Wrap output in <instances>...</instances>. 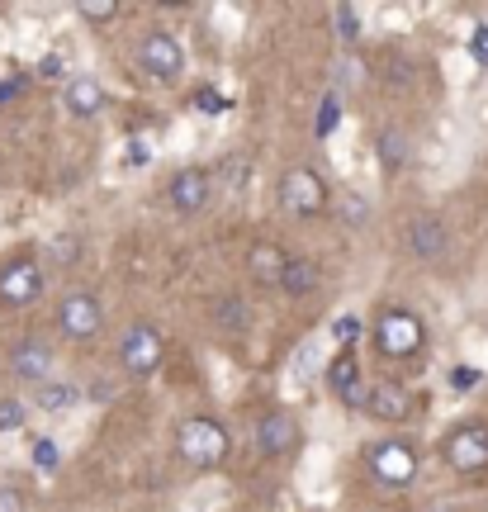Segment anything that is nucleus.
Masks as SVG:
<instances>
[{"label": "nucleus", "instance_id": "f257e3e1", "mask_svg": "<svg viewBox=\"0 0 488 512\" xmlns=\"http://www.w3.org/2000/svg\"><path fill=\"white\" fill-rule=\"evenodd\" d=\"M176 456L190 465V470H218V465H228L233 456V437H228V427L218 418H181L176 422Z\"/></svg>", "mask_w": 488, "mask_h": 512}, {"label": "nucleus", "instance_id": "f03ea898", "mask_svg": "<svg viewBox=\"0 0 488 512\" xmlns=\"http://www.w3.org/2000/svg\"><path fill=\"white\" fill-rule=\"evenodd\" d=\"M427 342V328H422V318L413 309H384L380 323H375V347L380 356L389 361H413L417 351Z\"/></svg>", "mask_w": 488, "mask_h": 512}, {"label": "nucleus", "instance_id": "7ed1b4c3", "mask_svg": "<svg viewBox=\"0 0 488 512\" xmlns=\"http://www.w3.org/2000/svg\"><path fill=\"white\" fill-rule=\"evenodd\" d=\"M365 470L375 475V484H384V489H408L417 479V446L413 441H375L370 446V456H365Z\"/></svg>", "mask_w": 488, "mask_h": 512}, {"label": "nucleus", "instance_id": "20e7f679", "mask_svg": "<svg viewBox=\"0 0 488 512\" xmlns=\"http://www.w3.org/2000/svg\"><path fill=\"white\" fill-rule=\"evenodd\" d=\"M280 204L290 209L294 219H318L327 209V181L313 166H290L280 176Z\"/></svg>", "mask_w": 488, "mask_h": 512}, {"label": "nucleus", "instance_id": "39448f33", "mask_svg": "<svg viewBox=\"0 0 488 512\" xmlns=\"http://www.w3.org/2000/svg\"><path fill=\"white\" fill-rule=\"evenodd\" d=\"M162 361H166V337L152 328V323H133V328L124 332V342H119V366H124V375L143 380L152 370H162Z\"/></svg>", "mask_w": 488, "mask_h": 512}, {"label": "nucleus", "instance_id": "423d86ee", "mask_svg": "<svg viewBox=\"0 0 488 512\" xmlns=\"http://www.w3.org/2000/svg\"><path fill=\"white\" fill-rule=\"evenodd\" d=\"M138 67H143L152 81H181L185 76V48L176 34H166V29H147L143 43H138Z\"/></svg>", "mask_w": 488, "mask_h": 512}, {"label": "nucleus", "instance_id": "0eeeda50", "mask_svg": "<svg viewBox=\"0 0 488 512\" xmlns=\"http://www.w3.org/2000/svg\"><path fill=\"white\" fill-rule=\"evenodd\" d=\"M441 456L451 465L455 475H479L488 470V427L484 422H465V427H455L446 446H441Z\"/></svg>", "mask_w": 488, "mask_h": 512}, {"label": "nucleus", "instance_id": "6e6552de", "mask_svg": "<svg viewBox=\"0 0 488 512\" xmlns=\"http://www.w3.org/2000/svg\"><path fill=\"white\" fill-rule=\"evenodd\" d=\"M57 328H62L67 342H91V337H100V328H105L100 299H95V294H67V299L57 304Z\"/></svg>", "mask_w": 488, "mask_h": 512}, {"label": "nucleus", "instance_id": "1a4fd4ad", "mask_svg": "<svg viewBox=\"0 0 488 512\" xmlns=\"http://www.w3.org/2000/svg\"><path fill=\"white\" fill-rule=\"evenodd\" d=\"M38 294H43V266H38L34 256H15L0 271V304L5 309H29Z\"/></svg>", "mask_w": 488, "mask_h": 512}, {"label": "nucleus", "instance_id": "9d476101", "mask_svg": "<svg viewBox=\"0 0 488 512\" xmlns=\"http://www.w3.org/2000/svg\"><path fill=\"white\" fill-rule=\"evenodd\" d=\"M327 389H332L351 413H365V394H370V384H365V370H361V361H356L351 351H342L337 361H327Z\"/></svg>", "mask_w": 488, "mask_h": 512}, {"label": "nucleus", "instance_id": "9b49d317", "mask_svg": "<svg viewBox=\"0 0 488 512\" xmlns=\"http://www.w3.org/2000/svg\"><path fill=\"white\" fill-rule=\"evenodd\" d=\"M209 190H214V176H209L204 166H185V171H176V176L166 181V200L176 204L181 214H195V209L209 204Z\"/></svg>", "mask_w": 488, "mask_h": 512}, {"label": "nucleus", "instance_id": "f8f14e48", "mask_svg": "<svg viewBox=\"0 0 488 512\" xmlns=\"http://www.w3.org/2000/svg\"><path fill=\"white\" fill-rule=\"evenodd\" d=\"M256 441H261L266 456H290L294 441H299V422H294L290 408H271L261 418V427H256Z\"/></svg>", "mask_w": 488, "mask_h": 512}, {"label": "nucleus", "instance_id": "ddd939ff", "mask_svg": "<svg viewBox=\"0 0 488 512\" xmlns=\"http://www.w3.org/2000/svg\"><path fill=\"white\" fill-rule=\"evenodd\" d=\"M365 413L380 422H403L413 413V394L394 380H380V384H370V394H365Z\"/></svg>", "mask_w": 488, "mask_h": 512}, {"label": "nucleus", "instance_id": "4468645a", "mask_svg": "<svg viewBox=\"0 0 488 512\" xmlns=\"http://www.w3.org/2000/svg\"><path fill=\"white\" fill-rule=\"evenodd\" d=\"M408 247H413L422 261H441L451 252V233H446V219L436 214H417L413 228H408Z\"/></svg>", "mask_w": 488, "mask_h": 512}, {"label": "nucleus", "instance_id": "2eb2a0df", "mask_svg": "<svg viewBox=\"0 0 488 512\" xmlns=\"http://www.w3.org/2000/svg\"><path fill=\"white\" fill-rule=\"evenodd\" d=\"M10 370H15L19 380L43 384L48 375H53V347H48V342H38V337H24V342L10 351Z\"/></svg>", "mask_w": 488, "mask_h": 512}, {"label": "nucleus", "instance_id": "dca6fc26", "mask_svg": "<svg viewBox=\"0 0 488 512\" xmlns=\"http://www.w3.org/2000/svg\"><path fill=\"white\" fill-rule=\"evenodd\" d=\"M100 110H105L100 81H95V76H72V81H67V114H72V119H95Z\"/></svg>", "mask_w": 488, "mask_h": 512}, {"label": "nucleus", "instance_id": "f3484780", "mask_svg": "<svg viewBox=\"0 0 488 512\" xmlns=\"http://www.w3.org/2000/svg\"><path fill=\"white\" fill-rule=\"evenodd\" d=\"M285 261H290V252H285V247H275V242H252V252H247V266H252L256 285H280Z\"/></svg>", "mask_w": 488, "mask_h": 512}, {"label": "nucleus", "instance_id": "a211bd4d", "mask_svg": "<svg viewBox=\"0 0 488 512\" xmlns=\"http://www.w3.org/2000/svg\"><path fill=\"white\" fill-rule=\"evenodd\" d=\"M375 152H380V166L389 171V176H398L403 166L413 162V143H408L403 128H384L380 138H375Z\"/></svg>", "mask_w": 488, "mask_h": 512}, {"label": "nucleus", "instance_id": "6ab92c4d", "mask_svg": "<svg viewBox=\"0 0 488 512\" xmlns=\"http://www.w3.org/2000/svg\"><path fill=\"white\" fill-rule=\"evenodd\" d=\"M313 285H318V266L308 256H290L285 275H280V290L290 294V299H304V294H313Z\"/></svg>", "mask_w": 488, "mask_h": 512}, {"label": "nucleus", "instance_id": "aec40b11", "mask_svg": "<svg viewBox=\"0 0 488 512\" xmlns=\"http://www.w3.org/2000/svg\"><path fill=\"white\" fill-rule=\"evenodd\" d=\"M76 399H81V389L76 384H57V380H43L38 384V408H48V413H67V408H76Z\"/></svg>", "mask_w": 488, "mask_h": 512}, {"label": "nucleus", "instance_id": "412c9836", "mask_svg": "<svg viewBox=\"0 0 488 512\" xmlns=\"http://www.w3.org/2000/svg\"><path fill=\"white\" fill-rule=\"evenodd\" d=\"M332 24H337V38H342L346 48H356L361 43V10L356 5H332Z\"/></svg>", "mask_w": 488, "mask_h": 512}, {"label": "nucleus", "instance_id": "4be33fe9", "mask_svg": "<svg viewBox=\"0 0 488 512\" xmlns=\"http://www.w3.org/2000/svg\"><path fill=\"white\" fill-rule=\"evenodd\" d=\"M337 124H342V105H337V95H323V100H318L313 133H318V138H332V133H337Z\"/></svg>", "mask_w": 488, "mask_h": 512}, {"label": "nucleus", "instance_id": "5701e85b", "mask_svg": "<svg viewBox=\"0 0 488 512\" xmlns=\"http://www.w3.org/2000/svg\"><path fill=\"white\" fill-rule=\"evenodd\" d=\"M76 15L86 19V24H109V19L119 15V5H114V0H81Z\"/></svg>", "mask_w": 488, "mask_h": 512}, {"label": "nucleus", "instance_id": "b1692460", "mask_svg": "<svg viewBox=\"0 0 488 512\" xmlns=\"http://www.w3.org/2000/svg\"><path fill=\"white\" fill-rule=\"evenodd\" d=\"M342 209H346V223H351V228H361V223L370 219V204H365L361 195H346Z\"/></svg>", "mask_w": 488, "mask_h": 512}, {"label": "nucleus", "instance_id": "393cba45", "mask_svg": "<svg viewBox=\"0 0 488 512\" xmlns=\"http://www.w3.org/2000/svg\"><path fill=\"white\" fill-rule=\"evenodd\" d=\"M57 460H62L57 441H38V446H34V465H38V470H57Z\"/></svg>", "mask_w": 488, "mask_h": 512}, {"label": "nucleus", "instance_id": "a878e982", "mask_svg": "<svg viewBox=\"0 0 488 512\" xmlns=\"http://www.w3.org/2000/svg\"><path fill=\"white\" fill-rule=\"evenodd\" d=\"M19 422H24V403L5 399V403H0V432H15Z\"/></svg>", "mask_w": 488, "mask_h": 512}, {"label": "nucleus", "instance_id": "bb28decb", "mask_svg": "<svg viewBox=\"0 0 488 512\" xmlns=\"http://www.w3.org/2000/svg\"><path fill=\"white\" fill-rule=\"evenodd\" d=\"M470 57L479 62V67H488V29H474V38H470Z\"/></svg>", "mask_w": 488, "mask_h": 512}, {"label": "nucleus", "instance_id": "cd10ccee", "mask_svg": "<svg viewBox=\"0 0 488 512\" xmlns=\"http://www.w3.org/2000/svg\"><path fill=\"white\" fill-rule=\"evenodd\" d=\"M195 105H199V114H218L223 105H228V100H223L218 91H199V95H195Z\"/></svg>", "mask_w": 488, "mask_h": 512}, {"label": "nucleus", "instance_id": "c85d7f7f", "mask_svg": "<svg viewBox=\"0 0 488 512\" xmlns=\"http://www.w3.org/2000/svg\"><path fill=\"white\" fill-rule=\"evenodd\" d=\"M451 384H455V389H474V384H479V370H474V366H455L451 370Z\"/></svg>", "mask_w": 488, "mask_h": 512}, {"label": "nucleus", "instance_id": "c756f323", "mask_svg": "<svg viewBox=\"0 0 488 512\" xmlns=\"http://www.w3.org/2000/svg\"><path fill=\"white\" fill-rule=\"evenodd\" d=\"M62 72H67V62H62V57H57V53H48V57H43V62H38V76H48V81H57V76H62Z\"/></svg>", "mask_w": 488, "mask_h": 512}, {"label": "nucleus", "instance_id": "7c9ffc66", "mask_svg": "<svg viewBox=\"0 0 488 512\" xmlns=\"http://www.w3.org/2000/svg\"><path fill=\"white\" fill-rule=\"evenodd\" d=\"M0 512H24V498H19V489L0 484Z\"/></svg>", "mask_w": 488, "mask_h": 512}, {"label": "nucleus", "instance_id": "2f4dec72", "mask_svg": "<svg viewBox=\"0 0 488 512\" xmlns=\"http://www.w3.org/2000/svg\"><path fill=\"white\" fill-rule=\"evenodd\" d=\"M356 332H361V323H356V318H342V323H337V337H342L346 347L356 342Z\"/></svg>", "mask_w": 488, "mask_h": 512}, {"label": "nucleus", "instance_id": "473e14b6", "mask_svg": "<svg viewBox=\"0 0 488 512\" xmlns=\"http://www.w3.org/2000/svg\"><path fill=\"white\" fill-rule=\"evenodd\" d=\"M147 157H152V147H147V143H133V147H128V162H133V166H143Z\"/></svg>", "mask_w": 488, "mask_h": 512}, {"label": "nucleus", "instance_id": "72a5a7b5", "mask_svg": "<svg viewBox=\"0 0 488 512\" xmlns=\"http://www.w3.org/2000/svg\"><path fill=\"white\" fill-rule=\"evenodd\" d=\"M53 252H57V256H76V238H57Z\"/></svg>", "mask_w": 488, "mask_h": 512}, {"label": "nucleus", "instance_id": "f704fd0d", "mask_svg": "<svg viewBox=\"0 0 488 512\" xmlns=\"http://www.w3.org/2000/svg\"><path fill=\"white\" fill-rule=\"evenodd\" d=\"M19 95V81H5V86H0V105H5V100H15Z\"/></svg>", "mask_w": 488, "mask_h": 512}]
</instances>
